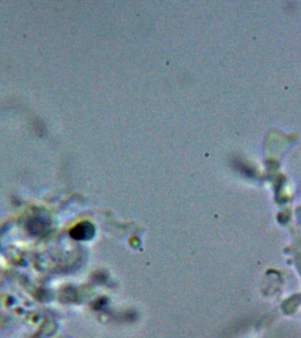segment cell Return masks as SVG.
Masks as SVG:
<instances>
[{"label":"cell","instance_id":"obj_1","mask_svg":"<svg viewBox=\"0 0 301 338\" xmlns=\"http://www.w3.org/2000/svg\"><path fill=\"white\" fill-rule=\"evenodd\" d=\"M73 236L77 240H88L95 234V228L90 223H81L74 228Z\"/></svg>","mask_w":301,"mask_h":338}]
</instances>
